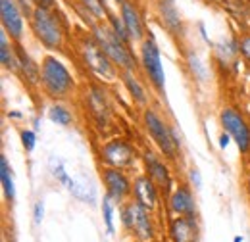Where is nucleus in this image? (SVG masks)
<instances>
[{
  "mask_svg": "<svg viewBox=\"0 0 250 242\" xmlns=\"http://www.w3.org/2000/svg\"><path fill=\"white\" fill-rule=\"evenodd\" d=\"M100 181L104 184L106 194L116 204H125L133 198V179L125 169L100 165Z\"/></svg>",
  "mask_w": 250,
  "mask_h": 242,
  "instance_id": "f8f14e48",
  "label": "nucleus"
},
{
  "mask_svg": "<svg viewBox=\"0 0 250 242\" xmlns=\"http://www.w3.org/2000/svg\"><path fill=\"white\" fill-rule=\"evenodd\" d=\"M133 200L152 213L160 210L162 192L146 173H139L133 177Z\"/></svg>",
  "mask_w": 250,
  "mask_h": 242,
  "instance_id": "f3484780",
  "label": "nucleus"
},
{
  "mask_svg": "<svg viewBox=\"0 0 250 242\" xmlns=\"http://www.w3.org/2000/svg\"><path fill=\"white\" fill-rule=\"evenodd\" d=\"M41 91L52 102H67L77 94L73 73L56 54H44L41 60Z\"/></svg>",
  "mask_w": 250,
  "mask_h": 242,
  "instance_id": "7ed1b4c3",
  "label": "nucleus"
},
{
  "mask_svg": "<svg viewBox=\"0 0 250 242\" xmlns=\"http://www.w3.org/2000/svg\"><path fill=\"white\" fill-rule=\"evenodd\" d=\"M141 121H143L146 135L150 137L152 144L156 146V150L169 163H175L181 156V137H179L177 129L173 125H169L154 106L143 108Z\"/></svg>",
  "mask_w": 250,
  "mask_h": 242,
  "instance_id": "20e7f679",
  "label": "nucleus"
},
{
  "mask_svg": "<svg viewBox=\"0 0 250 242\" xmlns=\"http://www.w3.org/2000/svg\"><path fill=\"white\" fill-rule=\"evenodd\" d=\"M118 14L120 18L124 20L125 27H127V33L133 40V44H141L146 37H148V27H146V20H145V14L139 6L137 0H125L124 4L118 6Z\"/></svg>",
  "mask_w": 250,
  "mask_h": 242,
  "instance_id": "4468645a",
  "label": "nucleus"
},
{
  "mask_svg": "<svg viewBox=\"0 0 250 242\" xmlns=\"http://www.w3.org/2000/svg\"><path fill=\"white\" fill-rule=\"evenodd\" d=\"M0 182H2V192L4 198L12 204L16 200V182H14V173H12V165L8 163V158L2 154L0 156Z\"/></svg>",
  "mask_w": 250,
  "mask_h": 242,
  "instance_id": "393cba45",
  "label": "nucleus"
},
{
  "mask_svg": "<svg viewBox=\"0 0 250 242\" xmlns=\"http://www.w3.org/2000/svg\"><path fill=\"white\" fill-rule=\"evenodd\" d=\"M8 118H10V120H21L23 114H21V112H8Z\"/></svg>",
  "mask_w": 250,
  "mask_h": 242,
  "instance_id": "58836bf2",
  "label": "nucleus"
},
{
  "mask_svg": "<svg viewBox=\"0 0 250 242\" xmlns=\"http://www.w3.org/2000/svg\"><path fill=\"white\" fill-rule=\"evenodd\" d=\"M245 190H247V196L250 200V167H249V173H247V181H245Z\"/></svg>",
  "mask_w": 250,
  "mask_h": 242,
  "instance_id": "4c0bfd02",
  "label": "nucleus"
},
{
  "mask_svg": "<svg viewBox=\"0 0 250 242\" xmlns=\"http://www.w3.org/2000/svg\"><path fill=\"white\" fill-rule=\"evenodd\" d=\"M120 81H122L124 89L129 94V98L133 100V104H137L139 108L150 106V94L146 91L145 83L137 77V71H122Z\"/></svg>",
  "mask_w": 250,
  "mask_h": 242,
  "instance_id": "4be33fe9",
  "label": "nucleus"
},
{
  "mask_svg": "<svg viewBox=\"0 0 250 242\" xmlns=\"http://www.w3.org/2000/svg\"><path fill=\"white\" fill-rule=\"evenodd\" d=\"M154 14H156L160 27L173 39L185 37V23L175 0H154Z\"/></svg>",
  "mask_w": 250,
  "mask_h": 242,
  "instance_id": "2eb2a0df",
  "label": "nucleus"
},
{
  "mask_svg": "<svg viewBox=\"0 0 250 242\" xmlns=\"http://www.w3.org/2000/svg\"><path fill=\"white\" fill-rule=\"evenodd\" d=\"M185 65H187L190 77L196 83L204 85L208 81V67H206V63L202 61V58L198 56V52L194 48H185Z\"/></svg>",
  "mask_w": 250,
  "mask_h": 242,
  "instance_id": "b1692460",
  "label": "nucleus"
},
{
  "mask_svg": "<svg viewBox=\"0 0 250 242\" xmlns=\"http://www.w3.org/2000/svg\"><path fill=\"white\" fill-rule=\"evenodd\" d=\"M141 160H143V165H145V173L156 182L160 192L167 198L171 194V190L175 188V181H173V175H171L169 161L160 152H154L150 150V148L143 150Z\"/></svg>",
  "mask_w": 250,
  "mask_h": 242,
  "instance_id": "9b49d317",
  "label": "nucleus"
},
{
  "mask_svg": "<svg viewBox=\"0 0 250 242\" xmlns=\"http://www.w3.org/2000/svg\"><path fill=\"white\" fill-rule=\"evenodd\" d=\"M135 242H141V241H135Z\"/></svg>",
  "mask_w": 250,
  "mask_h": 242,
  "instance_id": "c03bdc74",
  "label": "nucleus"
},
{
  "mask_svg": "<svg viewBox=\"0 0 250 242\" xmlns=\"http://www.w3.org/2000/svg\"><path fill=\"white\" fill-rule=\"evenodd\" d=\"M81 100L85 114L89 116V121L93 123L98 135H108L114 131L116 112L112 98L106 91V85L98 81H89L81 87Z\"/></svg>",
  "mask_w": 250,
  "mask_h": 242,
  "instance_id": "39448f33",
  "label": "nucleus"
},
{
  "mask_svg": "<svg viewBox=\"0 0 250 242\" xmlns=\"http://www.w3.org/2000/svg\"><path fill=\"white\" fill-rule=\"evenodd\" d=\"M167 237L171 242H198V239H200L198 217H187V215L169 217Z\"/></svg>",
  "mask_w": 250,
  "mask_h": 242,
  "instance_id": "aec40b11",
  "label": "nucleus"
},
{
  "mask_svg": "<svg viewBox=\"0 0 250 242\" xmlns=\"http://www.w3.org/2000/svg\"><path fill=\"white\" fill-rule=\"evenodd\" d=\"M0 63H2L4 71H10V73L18 75L20 63H18L16 42L6 35V31H0Z\"/></svg>",
  "mask_w": 250,
  "mask_h": 242,
  "instance_id": "5701e85b",
  "label": "nucleus"
},
{
  "mask_svg": "<svg viewBox=\"0 0 250 242\" xmlns=\"http://www.w3.org/2000/svg\"><path fill=\"white\" fill-rule=\"evenodd\" d=\"M204 2H206V4H214V6H221L223 0H204Z\"/></svg>",
  "mask_w": 250,
  "mask_h": 242,
  "instance_id": "ea45409f",
  "label": "nucleus"
},
{
  "mask_svg": "<svg viewBox=\"0 0 250 242\" xmlns=\"http://www.w3.org/2000/svg\"><path fill=\"white\" fill-rule=\"evenodd\" d=\"M73 50L79 58V63L85 67V71H89L93 81H98L102 85H110V83L120 81L122 71L114 65V61L110 60L108 54L100 48V44L91 35V31L73 37Z\"/></svg>",
  "mask_w": 250,
  "mask_h": 242,
  "instance_id": "f03ea898",
  "label": "nucleus"
},
{
  "mask_svg": "<svg viewBox=\"0 0 250 242\" xmlns=\"http://www.w3.org/2000/svg\"><path fill=\"white\" fill-rule=\"evenodd\" d=\"M98 163L100 165H108V167H118V169H133L139 161V150L137 146L125 139V137H112L108 141H104L98 152H96Z\"/></svg>",
  "mask_w": 250,
  "mask_h": 242,
  "instance_id": "0eeeda50",
  "label": "nucleus"
},
{
  "mask_svg": "<svg viewBox=\"0 0 250 242\" xmlns=\"http://www.w3.org/2000/svg\"><path fill=\"white\" fill-rule=\"evenodd\" d=\"M237 46H239V54L245 60L247 65H250V29L243 31L237 37Z\"/></svg>",
  "mask_w": 250,
  "mask_h": 242,
  "instance_id": "2f4dec72",
  "label": "nucleus"
},
{
  "mask_svg": "<svg viewBox=\"0 0 250 242\" xmlns=\"http://www.w3.org/2000/svg\"><path fill=\"white\" fill-rule=\"evenodd\" d=\"M214 48V61L221 73H229V71H237L239 69V46H237V39L233 37H221L212 44Z\"/></svg>",
  "mask_w": 250,
  "mask_h": 242,
  "instance_id": "a211bd4d",
  "label": "nucleus"
},
{
  "mask_svg": "<svg viewBox=\"0 0 250 242\" xmlns=\"http://www.w3.org/2000/svg\"><path fill=\"white\" fill-rule=\"evenodd\" d=\"M114 2H116V4H118V6H120V4H124L125 0H114Z\"/></svg>",
  "mask_w": 250,
  "mask_h": 242,
  "instance_id": "79ce46f5",
  "label": "nucleus"
},
{
  "mask_svg": "<svg viewBox=\"0 0 250 242\" xmlns=\"http://www.w3.org/2000/svg\"><path fill=\"white\" fill-rule=\"evenodd\" d=\"M120 219H122L124 229L129 235L135 237V241L152 242L156 239V227H154L152 212H148L146 208H143L133 198L129 202L122 204Z\"/></svg>",
  "mask_w": 250,
  "mask_h": 242,
  "instance_id": "1a4fd4ad",
  "label": "nucleus"
},
{
  "mask_svg": "<svg viewBox=\"0 0 250 242\" xmlns=\"http://www.w3.org/2000/svg\"><path fill=\"white\" fill-rule=\"evenodd\" d=\"M0 25L14 42H23L25 14L18 0H0Z\"/></svg>",
  "mask_w": 250,
  "mask_h": 242,
  "instance_id": "ddd939ff",
  "label": "nucleus"
},
{
  "mask_svg": "<svg viewBox=\"0 0 250 242\" xmlns=\"http://www.w3.org/2000/svg\"><path fill=\"white\" fill-rule=\"evenodd\" d=\"M20 139H21V146L27 154H31L35 148H37V133L33 129H21L20 131Z\"/></svg>",
  "mask_w": 250,
  "mask_h": 242,
  "instance_id": "473e14b6",
  "label": "nucleus"
},
{
  "mask_svg": "<svg viewBox=\"0 0 250 242\" xmlns=\"http://www.w3.org/2000/svg\"><path fill=\"white\" fill-rule=\"evenodd\" d=\"M20 2V6H21V10H23V14H25V18L29 16L33 12V8L35 6H46V8H52V6H58L56 4V0H18Z\"/></svg>",
  "mask_w": 250,
  "mask_h": 242,
  "instance_id": "72a5a7b5",
  "label": "nucleus"
},
{
  "mask_svg": "<svg viewBox=\"0 0 250 242\" xmlns=\"http://www.w3.org/2000/svg\"><path fill=\"white\" fill-rule=\"evenodd\" d=\"M229 141H231V137H229L227 133H223V135L219 137V146H221V148H227V144H229Z\"/></svg>",
  "mask_w": 250,
  "mask_h": 242,
  "instance_id": "e433bc0d",
  "label": "nucleus"
},
{
  "mask_svg": "<svg viewBox=\"0 0 250 242\" xmlns=\"http://www.w3.org/2000/svg\"><path fill=\"white\" fill-rule=\"evenodd\" d=\"M46 118L52 121V123L60 125V127H69L73 123V112L63 102H52L46 108Z\"/></svg>",
  "mask_w": 250,
  "mask_h": 242,
  "instance_id": "bb28decb",
  "label": "nucleus"
},
{
  "mask_svg": "<svg viewBox=\"0 0 250 242\" xmlns=\"http://www.w3.org/2000/svg\"><path fill=\"white\" fill-rule=\"evenodd\" d=\"M27 25L35 40L48 52H63L69 44H73L71 25L58 6H35L27 16Z\"/></svg>",
  "mask_w": 250,
  "mask_h": 242,
  "instance_id": "f257e3e1",
  "label": "nucleus"
},
{
  "mask_svg": "<svg viewBox=\"0 0 250 242\" xmlns=\"http://www.w3.org/2000/svg\"><path fill=\"white\" fill-rule=\"evenodd\" d=\"M221 8L239 23L250 21V4L247 0H223Z\"/></svg>",
  "mask_w": 250,
  "mask_h": 242,
  "instance_id": "cd10ccee",
  "label": "nucleus"
},
{
  "mask_svg": "<svg viewBox=\"0 0 250 242\" xmlns=\"http://www.w3.org/2000/svg\"><path fill=\"white\" fill-rule=\"evenodd\" d=\"M249 96H250V91H249Z\"/></svg>",
  "mask_w": 250,
  "mask_h": 242,
  "instance_id": "a18cd8bd",
  "label": "nucleus"
},
{
  "mask_svg": "<svg viewBox=\"0 0 250 242\" xmlns=\"http://www.w3.org/2000/svg\"><path fill=\"white\" fill-rule=\"evenodd\" d=\"M91 31L96 42L100 44V48L108 54V58L114 61V65L120 71H139V56H135L133 52V44L122 40L114 31L110 29V25L106 21L96 23Z\"/></svg>",
  "mask_w": 250,
  "mask_h": 242,
  "instance_id": "423d86ee",
  "label": "nucleus"
},
{
  "mask_svg": "<svg viewBox=\"0 0 250 242\" xmlns=\"http://www.w3.org/2000/svg\"><path fill=\"white\" fill-rule=\"evenodd\" d=\"M139 65L156 94H166V71L162 63V52L156 39L148 33V37L139 44Z\"/></svg>",
  "mask_w": 250,
  "mask_h": 242,
  "instance_id": "9d476101",
  "label": "nucleus"
},
{
  "mask_svg": "<svg viewBox=\"0 0 250 242\" xmlns=\"http://www.w3.org/2000/svg\"><path fill=\"white\" fill-rule=\"evenodd\" d=\"M188 184H190L194 190H198V188L202 186V175H200V171H198L196 167H190V169H188Z\"/></svg>",
  "mask_w": 250,
  "mask_h": 242,
  "instance_id": "c9c22d12",
  "label": "nucleus"
},
{
  "mask_svg": "<svg viewBox=\"0 0 250 242\" xmlns=\"http://www.w3.org/2000/svg\"><path fill=\"white\" fill-rule=\"evenodd\" d=\"M247 2H249V4H250V0H247Z\"/></svg>",
  "mask_w": 250,
  "mask_h": 242,
  "instance_id": "37998d69",
  "label": "nucleus"
},
{
  "mask_svg": "<svg viewBox=\"0 0 250 242\" xmlns=\"http://www.w3.org/2000/svg\"><path fill=\"white\" fill-rule=\"evenodd\" d=\"M114 200L108 196V194H104L102 196V219H104V225H106V231H108V235L110 237H114L116 235V225H114Z\"/></svg>",
  "mask_w": 250,
  "mask_h": 242,
  "instance_id": "c756f323",
  "label": "nucleus"
},
{
  "mask_svg": "<svg viewBox=\"0 0 250 242\" xmlns=\"http://www.w3.org/2000/svg\"><path fill=\"white\" fill-rule=\"evenodd\" d=\"M48 169H50V175L60 182V184H63L65 188H67V186L71 184V181H73V177H69V173L65 171L63 163L56 158V156H52V158L48 160Z\"/></svg>",
  "mask_w": 250,
  "mask_h": 242,
  "instance_id": "c85d7f7f",
  "label": "nucleus"
},
{
  "mask_svg": "<svg viewBox=\"0 0 250 242\" xmlns=\"http://www.w3.org/2000/svg\"><path fill=\"white\" fill-rule=\"evenodd\" d=\"M219 125L223 133L231 137L243 156V161L250 165V121L249 118L235 106H223L219 110Z\"/></svg>",
  "mask_w": 250,
  "mask_h": 242,
  "instance_id": "6e6552de",
  "label": "nucleus"
},
{
  "mask_svg": "<svg viewBox=\"0 0 250 242\" xmlns=\"http://www.w3.org/2000/svg\"><path fill=\"white\" fill-rule=\"evenodd\" d=\"M106 23L110 25V29L114 31L122 40H125V42H129V44H133V40H131V37H129V33H127V27H125L124 20L120 18V14H110L108 16V20H106Z\"/></svg>",
  "mask_w": 250,
  "mask_h": 242,
  "instance_id": "7c9ffc66",
  "label": "nucleus"
},
{
  "mask_svg": "<svg viewBox=\"0 0 250 242\" xmlns=\"http://www.w3.org/2000/svg\"><path fill=\"white\" fill-rule=\"evenodd\" d=\"M167 210L171 215H187L196 217V198L192 192V186L188 182H179L167 196Z\"/></svg>",
  "mask_w": 250,
  "mask_h": 242,
  "instance_id": "6ab92c4d",
  "label": "nucleus"
},
{
  "mask_svg": "<svg viewBox=\"0 0 250 242\" xmlns=\"http://www.w3.org/2000/svg\"><path fill=\"white\" fill-rule=\"evenodd\" d=\"M44 219V200L39 198L35 204H33V223L35 225H41Z\"/></svg>",
  "mask_w": 250,
  "mask_h": 242,
  "instance_id": "f704fd0d",
  "label": "nucleus"
},
{
  "mask_svg": "<svg viewBox=\"0 0 250 242\" xmlns=\"http://www.w3.org/2000/svg\"><path fill=\"white\" fill-rule=\"evenodd\" d=\"M75 16L87 25V29H93L96 23H102L112 14L106 0H65Z\"/></svg>",
  "mask_w": 250,
  "mask_h": 242,
  "instance_id": "dca6fc26",
  "label": "nucleus"
},
{
  "mask_svg": "<svg viewBox=\"0 0 250 242\" xmlns=\"http://www.w3.org/2000/svg\"><path fill=\"white\" fill-rule=\"evenodd\" d=\"M67 190L81 202L85 204H96V188L93 186V182H89L87 179H73L71 184L67 186Z\"/></svg>",
  "mask_w": 250,
  "mask_h": 242,
  "instance_id": "a878e982",
  "label": "nucleus"
},
{
  "mask_svg": "<svg viewBox=\"0 0 250 242\" xmlns=\"http://www.w3.org/2000/svg\"><path fill=\"white\" fill-rule=\"evenodd\" d=\"M233 242H243V237H235V239H233Z\"/></svg>",
  "mask_w": 250,
  "mask_h": 242,
  "instance_id": "a19ab883",
  "label": "nucleus"
},
{
  "mask_svg": "<svg viewBox=\"0 0 250 242\" xmlns=\"http://www.w3.org/2000/svg\"><path fill=\"white\" fill-rule=\"evenodd\" d=\"M16 50H18V63H20V71L18 77L23 81L25 87L29 89H39L41 91V63L31 58V54L25 50L23 42H16Z\"/></svg>",
  "mask_w": 250,
  "mask_h": 242,
  "instance_id": "412c9836",
  "label": "nucleus"
}]
</instances>
